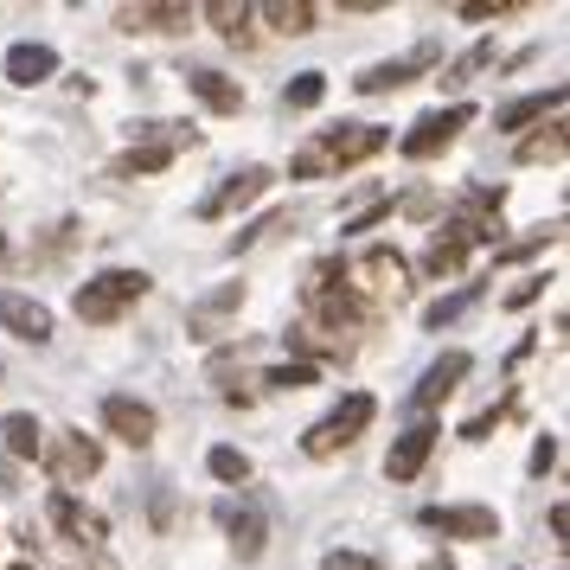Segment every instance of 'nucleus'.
I'll return each instance as SVG.
<instances>
[{
    "mask_svg": "<svg viewBox=\"0 0 570 570\" xmlns=\"http://www.w3.org/2000/svg\"><path fill=\"white\" fill-rule=\"evenodd\" d=\"M97 570H104V564H97Z\"/></svg>",
    "mask_w": 570,
    "mask_h": 570,
    "instance_id": "43",
    "label": "nucleus"
},
{
    "mask_svg": "<svg viewBox=\"0 0 570 570\" xmlns=\"http://www.w3.org/2000/svg\"><path fill=\"white\" fill-rule=\"evenodd\" d=\"M321 97H327V78H321V71H302V78L283 90V109H314Z\"/></svg>",
    "mask_w": 570,
    "mask_h": 570,
    "instance_id": "33",
    "label": "nucleus"
},
{
    "mask_svg": "<svg viewBox=\"0 0 570 570\" xmlns=\"http://www.w3.org/2000/svg\"><path fill=\"white\" fill-rule=\"evenodd\" d=\"M564 237V218L558 225H539L532 237H519V244H493V263H525V257H539L544 244H558Z\"/></svg>",
    "mask_w": 570,
    "mask_h": 570,
    "instance_id": "31",
    "label": "nucleus"
},
{
    "mask_svg": "<svg viewBox=\"0 0 570 570\" xmlns=\"http://www.w3.org/2000/svg\"><path fill=\"white\" fill-rule=\"evenodd\" d=\"M564 109V90H539V97H519V104H507L500 116H493V129H525V122H544V116H558Z\"/></svg>",
    "mask_w": 570,
    "mask_h": 570,
    "instance_id": "23",
    "label": "nucleus"
},
{
    "mask_svg": "<svg viewBox=\"0 0 570 570\" xmlns=\"http://www.w3.org/2000/svg\"><path fill=\"white\" fill-rule=\"evenodd\" d=\"M500 13H519V0H462V20H500Z\"/></svg>",
    "mask_w": 570,
    "mask_h": 570,
    "instance_id": "36",
    "label": "nucleus"
},
{
    "mask_svg": "<svg viewBox=\"0 0 570 570\" xmlns=\"http://www.w3.org/2000/svg\"><path fill=\"white\" fill-rule=\"evenodd\" d=\"M468 122H474V109H468V104L430 109V116H416V122H411V135H404L397 148H404V160H436L442 148H449V141L468 129Z\"/></svg>",
    "mask_w": 570,
    "mask_h": 570,
    "instance_id": "8",
    "label": "nucleus"
},
{
    "mask_svg": "<svg viewBox=\"0 0 570 570\" xmlns=\"http://www.w3.org/2000/svg\"><path fill=\"white\" fill-rule=\"evenodd\" d=\"M52 525L78 544V551H97V544L109 539V519L97 513V507H83L78 493H58V488H52Z\"/></svg>",
    "mask_w": 570,
    "mask_h": 570,
    "instance_id": "11",
    "label": "nucleus"
},
{
    "mask_svg": "<svg viewBox=\"0 0 570 570\" xmlns=\"http://www.w3.org/2000/svg\"><path fill=\"white\" fill-rule=\"evenodd\" d=\"M269 180H276L269 167H237V174H225V186L212 193L206 206H199V218H232L237 206H250V199H263V193H269Z\"/></svg>",
    "mask_w": 570,
    "mask_h": 570,
    "instance_id": "14",
    "label": "nucleus"
},
{
    "mask_svg": "<svg viewBox=\"0 0 570 570\" xmlns=\"http://www.w3.org/2000/svg\"><path fill=\"white\" fill-rule=\"evenodd\" d=\"M372 416H379V404H372V391H346L340 397L334 416H321L308 436H302V449H308L314 462H327V455H340V449H353V442L372 430Z\"/></svg>",
    "mask_w": 570,
    "mask_h": 570,
    "instance_id": "4",
    "label": "nucleus"
},
{
    "mask_svg": "<svg viewBox=\"0 0 570 570\" xmlns=\"http://www.w3.org/2000/svg\"><path fill=\"white\" fill-rule=\"evenodd\" d=\"M104 430L109 436H122L129 449H148L155 442V430H160V416H155V404H141V397H104Z\"/></svg>",
    "mask_w": 570,
    "mask_h": 570,
    "instance_id": "12",
    "label": "nucleus"
},
{
    "mask_svg": "<svg viewBox=\"0 0 570 570\" xmlns=\"http://www.w3.org/2000/svg\"><path fill=\"white\" fill-rule=\"evenodd\" d=\"M423 525L430 532H442V539H500V513L493 507H423Z\"/></svg>",
    "mask_w": 570,
    "mask_h": 570,
    "instance_id": "10",
    "label": "nucleus"
},
{
    "mask_svg": "<svg viewBox=\"0 0 570 570\" xmlns=\"http://www.w3.org/2000/svg\"><path fill=\"white\" fill-rule=\"evenodd\" d=\"M39 462H46V474L58 481V493H71L78 481H90V474L104 468V442L83 436V430H65V436H52L39 449Z\"/></svg>",
    "mask_w": 570,
    "mask_h": 570,
    "instance_id": "7",
    "label": "nucleus"
},
{
    "mask_svg": "<svg viewBox=\"0 0 570 570\" xmlns=\"http://www.w3.org/2000/svg\"><path fill=\"white\" fill-rule=\"evenodd\" d=\"M462 379H468V353H442V360L423 372V385L411 391V411H416V416H430L442 397H449V391L462 385Z\"/></svg>",
    "mask_w": 570,
    "mask_h": 570,
    "instance_id": "17",
    "label": "nucleus"
},
{
    "mask_svg": "<svg viewBox=\"0 0 570 570\" xmlns=\"http://www.w3.org/2000/svg\"><path fill=\"white\" fill-rule=\"evenodd\" d=\"M263 385H269V391H308L314 385V365H302V360L269 365V372H263Z\"/></svg>",
    "mask_w": 570,
    "mask_h": 570,
    "instance_id": "34",
    "label": "nucleus"
},
{
    "mask_svg": "<svg viewBox=\"0 0 570 570\" xmlns=\"http://www.w3.org/2000/svg\"><path fill=\"white\" fill-rule=\"evenodd\" d=\"M263 20L283 32V39H302V32H314V20H321V13H314L308 0H269V7H263Z\"/></svg>",
    "mask_w": 570,
    "mask_h": 570,
    "instance_id": "28",
    "label": "nucleus"
},
{
    "mask_svg": "<svg viewBox=\"0 0 570 570\" xmlns=\"http://www.w3.org/2000/svg\"><path fill=\"white\" fill-rule=\"evenodd\" d=\"M52 71H58V52H52V46H39V39H27V46H13V52H7V83H20V90L46 83Z\"/></svg>",
    "mask_w": 570,
    "mask_h": 570,
    "instance_id": "21",
    "label": "nucleus"
},
{
    "mask_svg": "<svg viewBox=\"0 0 570 570\" xmlns=\"http://www.w3.org/2000/svg\"><path fill=\"white\" fill-rule=\"evenodd\" d=\"M564 148H570V122H564V116H551V122H544V135H525V141H519V167L564 160Z\"/></svg>",
    "mask_w": 570,
    "mask_h": 570,
    "instance_id": "25",
    "label": "nucleus"
},
{
    "mask_svg": "<svg viewBox=\"0 0 570 570\" xmlns=\"http://www.w3.org/2000/svg\"><path fill=\"white\" fill-rule=\"evenodd\" d=\"M493 58H500V52H493V39H481V46H468V52L449 65V78H442V83H449V90H462V83H474L481 71H493Z\"/></svg>",
    "mask_w": 570,
    "mask_h": 570,
    "instance_id": "30",
    "label": "nucleus"
},
{
    "mask_svg": "<svg viewBox=\"0 0 570 570\" xmlns=\"http://www.w3.org/2000/svg\"><path fill=\"white\" fill-rule=\"evenodd\" d=\"M321 570H379V558H365V551H327Z\"/></svg>",
    "mask_w": 570,
    "mask_h": 570,
    "instance_id": "37",
    "label": "nucleus"
},
{
    "mask_svg": "<svg viewBox=\"0 0 570 570\" xmlns=\"http://www.w3.org/2000/svg\"><path fill=\"white\" fill-rule=\"evenodd\" d=\"M539 288H544V276H525V283H513V288H507V308H532V302H539Z\"/></svg>",
    "mask_w": 570,
    "mask_h": 570,
    "instance_id": "40",
    "label": "nucleus"
},
{
    "mask_svg": "<svg viewBox=\"0 0 570 570\" xmlns=\"http://www.w3.org/2000/svg\"><path fill=\"white\" fill-rule=\"evenodd\" d=\"M206 20L225 32L232 46H250V39H257V32H250V7H244V0H206Z\"/></svg>",
    "mask_w": 570,
    "mask_h": 570,
    "instance_id": "27",
    "label": "nucleus"
},
{
    "mask_svg": "<svg viewBox=\"0 0 570 570\" xmlns=\"http://www.w3.org/2000/svg\"><path fill=\"white\" fill-rule=\"evenodd\" d=\"M122 32H186L193 27V7L186 0H141V7H122L116 13Z\"/></svg>",
    "mask_w": 570,
    "mask_h": 570,
    "instance_id": "15",
    "label": "nucleus"
},
{
    "mask_svg": "<svg viewBox=\"0 0 570 570\" xmlns=\"http://www.w3.org/2000/svg\"><path fill=\"white\" fill-rule=\"evenodd\" d=\"M225 532H232V544H237V558H257L263 551V513H250V507H244V513H237V507H225Z\"/></svg>",
    "mask_w": 570,
    "mask_h": 570,
    "instance_id": "29",
    "label": "nucleus"
},
{
    "mask_svg": "<svg viewBox=\"0 0 570 570\" xmlns=\"http://www.w3.org/2000/svg\"><path fill=\"white\" fill-rule=\"evenodd\" d=\"M0 257H7V237H0Z\"/></svg>",
    "mask_w": 570,
    "mask_h": 570,
    "instance_id": "42",
    "label": "nucleus"
},
{
    "mask_svg": "<svg viewBox=\"0 0 570 570\" xmlns=\"http://www.w3.org/2000/svg\"><path fill=\"white\" fill-rule=\"evenodd\" d=\"M0 442H7V455H20V462H39V449H46V430H39V416L32 411H13L0 423Z\"/></svg>",
    "mask_w": 570,
    "mask_h": 570,
    "instance_id": "24",
    "label": "nucleus"
},
{
    "mask_svg": "<svg viewBox=\"0 0 570 570\" xmlns=\"http://www.w3.org/2000/svg\"><path fill=\"white\" fill-rule=\"evenodd\" d=\"M500 206H507V193H500V186H468L462 199H455V218H449V225H455V232L468 237V244H493V237H500Z\"/></svg>",
    "mask_w": 570,
    "mask_h": 570,
    "instance_id": "9",
    "label": "nucleus"
},
{
    "mask_svg": "<svg viewBox=\"0 0 570 570\" xmlns=\"http://www.w3.org/2000/svg\"><path fill=\"white\" fill-rule=\"evenodd\" d=\"M0 327H7L13 340L46 346V340H52V308L32 302V295H20V288H0Z\"/></svg>",
    "mask_w": 570,
    "mask_h": 570,
    "instance_id": "13",
    "label": "nucleus"
},
{
    "mask_svg": "<svg viewBox=\"0 0 570 570\" xmlns=\"http://www.w3.org/2000/svg\"><path fill=\"white\" fill-rule=\"evenodd\" d=\"M302 302H308V314H314L308 334H321L340 360H346V353H353V340H360V327H365L360 295H353V283H346V263H340V257L314 263L308 283H302Z\"/></svg>",
    "mask_w": 570,
    "mask_h": 570,
    "instance_id": "1",
    "label": "nucleus"
},
{
    "mask_svg": "<svg viewBox=\"0 0 570 570\" xmlns=\"http://www.w3.org/2000/svg\"><path fill=\"white\" fill-rule=\"evenodd\" d=\"M397 212H411V218H430V212H436V193H430V186H416V193H404V199H397Z\"/></svg>",
    "mask_w": 570,
    "mask_h": 570,
    "instance_id": "39",
    "label": "nucleus"
},
{
    "mask_svg": "<svg viewBox=\"0 0 570 570\" xmlns=\"http://www.w3.org/2000/svg\"><path fill=\"white\" fill-rule=\"evenodd\" d=\"M186 90L199 97L206 109H218V116H237L244 109V90H237V78H225V71H212V65H199V71H186Z\"/></svg>",
    "mask_w": 570,
    "mask_h": 570,
    "instance_id": "19",
    "label": "nucleus"
},
{
    "mask_svg": "<svg viewBox=\"0 0 570 570\" xmlns=\"http://www.w3.org/2000/svg\"><path fill=\"white\" fill-rule=\"evenodd\" d=\"M551 468H558V436H539V442H532V474L544 481Z\"/></svg>",
    "mask_w": 570,
    "mask_h": 570,
    "instance_id": "38",
    "label": "nucleus"
},
{
    "mask_svg": "<svg viewBox=\"0 0 570 570\" xmlns=\"http://www.w3.org/2000/svg\"><path fill=\"white\" fill-rule=\"evenodd\" d=\"M237 308H244V283H225L218 295H206L199 308L186 314V334H193V340H218L225 314H237Z\"/></svg>",
    "mask_w": 570,
    "mask_h": 570,
    "instance_id": "18",
    "label": "nucleus"
},
{
    "mask_svg": "<svg viewBox=\"0 0 570 570\" xmlns=\"http://www.w3.org/2000/svg\"><path fill=\"white\" fill-rule=\"evenodd\" d=\"M360 276H365V302L360 308L365 314H385V308H397V302H404V295H411V263L397 257V250H385V244H372V250H365L360 257Z\"/></svg>",
    "mask_w": 570,
    "mask_h": 570,
    "instance_id": "6",
    "label": "nucleus"
},
{
    "mask_svg": "<svg viewBox=\"0 0 570 570\" xmlns=\"http://www.w3.org/2000/svg\"><path fill=\"white\" fill-rule=\"evenodd\" d=\"M423 570H455V564H449V558H430V564H423Z\"/></svg>",
    "mask_w": 570,
    "mask_h": 570,
    "instance_id": "41",
    "label": "nucleus"
},
{
    "mask_svg": "<svg viewBox=\"0 0 570 570\" xmlns=\"http://www.w3.org/2000/svg\"><path fill=\"white\" fill-rule=\"evenodd\" d=\"M385 141L391 135L379 129V122H340V129H321L302 148V155L288 160V174L295 180H321V174H346V167H360V160L372 155H385Z\"/></svg>",
    "mask_w": 570,
    "mask_h": 570,
    "instance_id": "2",
    "label": "nucleus"
},
{
    "mask_svg": "<svg viewBox=\"0 0 570 570\" xmlns=\"http://www.w3.org/2000/svg\"><path fill=\"white\" fill-rule=\"evenodd\" d=\"M507 411H513V391H507V397H500L493 411H481V416H474V423H468L462 436H468V442H488V430H493V423H500V416H507Z\"/></svg>",
    "mask_w": 570,
    "mask_h": 570,
    "instance_id": "35",
    "label": "nucleus"
},
{
    "mask_svg": "<svg viewBox=\"0 0 570 570\" xmlns=\"http://www.w3.org/2000/svg\"><path fill=\"white\" fill-rule=\"evenodd\" d=\"M141 295H148V276L141 269H104V276H90L78 288V321L83 327H116Z\"/></svg>",
    "mask_w": 570,
    "mask_h": 570,
    "instance_id": "3",
    "label": "nucleus"
},
{
    "mask_svg": "<svg viewBox=\"0 0 570 570\" xmlns=\"http://www.w3.org/2000/svg\"><path fill=\"white\" fill-rule=\"evenodd\" d=\"M206 468H212V481H225V488H244L250 481V455L244 449H225V442L206 455Z\"/></svg>",
    "mask_w": 570,
    "mask_h": 570,
    "instance_id": "32",
    "label": "nucleus"
},
{
    "mask_svg": "<svg viewBox=\"0 0 570 570\" xmlns=\"http://www.w3.org/2000/svg\"><path fill=\"white\" fill-rule=\"evenodd\" d=\"M436 423H411V430H404V436L391 442V455H385V474L391 481H416V474H423V462H430V449H436Z\"/></svg>",
    "mask_w": 570,
    "mask_h": 570,
    "instance_id": "16",
    "label": "nucleus"
},
{
    "mask_svg": "<svg viewBox=\"0 0 570 570\" xmlns=\"http://www.w3.org/2000/svg\"><path fill=\"white\" fill-rule=\"evenodd\" d=\"M468 250H474V244H468L462 232H455V225H442L436 237H430V257H423V269H430V276H462V263H468Z\"/></svg>",
    "mask_w": 570,
    "mask_h": 570,
    "instance_id": "22",
    "label": "nucleus"
},
{
    "mask_svg": "<svg viewBox=\"0 0 570 570\" xmlns=\"http://www.w3.org/2000/svg\"><path fill=\"white\" fill-rule=\"evenodd\" d=\"M129 135H135V148L116 160V167H109L116 180H135V174H160V167L180 155V148H193V129H186V122H135Z\"/></svg>",
    "mask_w": 570,
    "mask_h": 570,
    "instance_id": "5",
    "label": "nucleus"
},
{
    "mask_svg": "<svg viewBox=\"0 0 570 570\" xmlns=\"http://www.w3.org/2000/svg\"><path fill=\"white\" fill-rule=\"evenodd\" d=\"M481 288H488V283H462L455 295H442V302H430V314H423V327H430V334H442V327H455V321H462V314L474 308V302H481Z\"/></svg>",
    "mask_w": 570,
    "mask_h": 570,
    "instance_id": "26",
    "label": "nucleus"
},
{
    "mask_svg": "<svg viewBox=\"0 0 570 570\" xmlns=\"http://www.w3.org/2000/svg\"><path fill=\"white\" fill-rule=\"evenodd\" d=\"M430 58H436V52H416V58H391V65H372V71H360V78H353V90H360V97H385V90H404V83H411L416 71L430 65Z\"/></svg>",
    "mask_w": 570,
    "mask_h": 570,
    "instance_id": "20",
    "label": "nucleus"
}]
</instances>
